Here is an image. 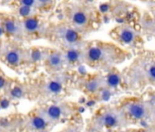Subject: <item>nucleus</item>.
Here are the masks:
<instances>
[{
	"label": "nucleus",
	"instance_id": "obj_16",
	"mask_svg": "<svg viewBox=\"0 0 155 132\" xmlns=\"http://www.w3.org/2000/svg\"><path fill=\"white\" fill-rule=\"evenodd\" d=\"M118 37L120 41L123 45L130 46L135 43L137 40V33L130 27H123L120 30L118 33Z\"/></svg>",
	"mask_w": 155,
	"mask_h": 132
},
{
	"label": "nucleus",
	"instance_id": "obj_8",
	"mask_svg": "<svg viewBox=\"0 0 155 132\" xmlns=\"http://www.w3.org/2000/svg\"><path fill=\"white\" fill-rule=\"evenodd\" d=\"M22 28L25 40H30L40 38L46 31L43 23L38 14H33L28 18L22 19Z\"/></svg>",
	"mask_w": 155,
	"mask_h": 132
},
{
	"label": "nucleus",
	"instance_id": "obj_12",
	"mask_svg": "<svg viewBox=\"0 0 155 132\" xmlns=\"http://www.w3.org/2000/svg\"><path fill=\"white\" fill-rule=\"evenodd\" d=\"M56 38L67 48H78L81 36L75 29L66 26L58 27L55 30Z\"/></svg>",
	"mask_w": 155,
	"mask_h": 132
},
{
	"label": "nucleus",
	"instance_id": "obj_3",
	"mask_svg": "<svg viewBox=\"0 0 155 132\" xmlns=\"http://www.w3.org/2000/svg\"><path fill=\"white\" fill-rule=\"evenodd\" d=\"M28 48L23 42L3 39L0 44V61L15 72H20L27 67Z\"/></svg>",
	"mask_w": 155,
	"mask_h": 132
},
{
	"label": "nucleus",
	"instance_id": "obj_4",
	"mask_svg": "<svg viewBox=\"0 0 155 132\" xmlns=\"http://www.w3.org/2000/svg\"><path fill=\"white\" fill-rule=\"evenodd\" d=\"M121 58L119 49L105 43H94L83 51V61L91 65H111Z\"/></svg>",
	"mask_w": 155,
	"mask_h": 132
},
{
	"label": "nucleus",
	"instance_id": "obj_27",
	"mask_svg": "<svg viewBox=\"0 0 155 132\" xmlns=\"http://www.w3.org/2000/svg\"><path fill=\"white\" fill-rule=\"evenodd\" d=\"M2 40H3V39H2L1 37H0V44H1V41H2Z\"/></svg>",
	"mask_w": 155,
	"mask_h": 132
},
{
	"label": "nucleus",
	"instance_id": "obj_26",
	"mask_svg": "<svg viewBox=\"0 0 155 132\" xmlns=\"http://www.w3.org/2000/svg\"><path fill=\"white\" fill-rule=\"evenodd\" d=\"M58 132H68V131H67L66 127H64V128H63L62 130H60V131H58Z\"/></svg>",
	"mask_w": 155,
	"mask_h": 132
},
{
	"label": "nucleus",
	"instance_id": "obj_17",
	"mask_svg": "<svg viewBox=\"0 0 155 132\" xmlns=\"http://www.w3.org/2000/svg\"><path fill=\"white\" fill-rule=\"evenodd\" d=\"M63 52H64L65 62L68 65L76 64L77 62L83 60V51L80 50L78 48H69Z\"/></svg>",
	"mask_w": 155,
	"mask_h": 132
},
{
	"label": "nucleus",
	"instance_id": "obj_5",
	"mask_svg": "<svg viewBox=\"0 0 155 132\" xmlns=\"http://www.w3.org/2000/svg\"><path fill=\"white\" fill-rule=\"evenodd\" d=\"M38 109L53 126L67 121L75 113V108L70 103L61 101L60 99L53 100L50 103L41 106Z\"/></svg>",
	"mask_w": 155,
	"mask_h": 132
},
{
	"label": "nucleus",
	"instance_id": "obj_1",
	"mask_svg": "<svg viewBox=\"0 0 155 132\" xmlns=\"http://www.w3.org/2000/svg\"><path fill=\"white\" fill-rule=\"evenodd\" d=\"M124 113L129 123L155 122V96L134 97L127 99L119 106Z\"/></svg>",
	"mask_w": 155,
	"mask_h": 132
},
{
	"label": "nucleus",
	"instance_id": "obj_24",
	"mask_svg": "<svg viewBox=\"0 0 155 132\" xmlns=\"http://www.w3.org/2000/svg\"><path fill=\"white\" fill-rule=\"evenodd\" d=\"M11 1L12 0H0V6H5V5L9 6Z\"/></svg>",
	"mask_w": 155,
	"mask_h": 132
},
{
	"label": "nucleus",
	"instance_id": "obj_6",
	"mask_svg": "<svg viewBox=\"0 0 155 132\" xmlns=\"http://www.w3.org/2000/svg\"><path fill=\"white\" fill-rule=\"evenodd\" d=\"M0 30L5 39L25 41L21 19L13 12L0 11Z\"/></svg>",
	"mask_w": 155,
	"mask_h": 132
},
{
	"label": "nucleus",
	"instance_id": "obj_7",
	"mask_svg": "<svg viewBox=\"0 0 155 132\" xmlns=\"http://www.w3.org/2000/svg\"><path fill=\"white\" fill-rule=\"evenodd\" d=\"M66 89L65 79L61 75H52L41 81L38 90L41 97L51 100H59Z\"/></svg>",
	"mask_w": 155,
	"mask_h": 132
},
{
	"label": "nucleus",
	"instance_id": "obj_2",
	"mask_svg": "<svg viewBox=\"0 0 155 132\" xmlns=\"http://www.w3.org/2000/svg\"><path fill=\"white\" fill-rule=\"evenodd\" d=\"M130 125L124 113L119 106H105L100 108L91 117V126L96 131L113 130Z\"/></svg>",
	"mask_w": 155,
	"mask_h": 132
},
{
	"label": "nucleus",
	"instance_id": "obj_14",
	"mask_svg": "<svg viewBox=\"0 0 155 132\" xmlns=\"http://www.w3.org/2000/svg\"><path fill=\"white\" fill-rule=\"evenodd\" d=\"M48 49L42 47H30L28 48L27 67H35L40 63H44Z\"/></svg>",
	"mask_w": 155,
	"mask_h": 132
},
{
	"label": "nucleus",
	"instance_id": "obj_9",
	"mask_svg": "<svg viewBox=\"0 0 155 132\" xmlns=\"http://www.w3.org/2000/svg\"><path fill=\"white\" fill-rule=\"evenodd\" d=\"M130 84L132 86H144L153 85L155 86V61L145 63L144 67L140 72H134L130 77Z\"/></svg>",
	"mask_w": 155,
	"mask_h": 132
},
{
	"label": "nucleus",
	"instance_id": "obj_13",
	"mask_svg": "<svg viewBox=\"0 0 155 132\" xmlns=\"http://www.w3.org/2000/svg\"><path fill=\"white\" fill-rule=\"evenodd\" d=\"M44 66L49 74H58L66 65L64 52L57 50H48L44 61Z\"/></svg>",
	"mask_w": 155,
	"mask_h": 132
},
{
	"label": "nucleus",
	"instance_id": "obj_10",
	"mask_svg": "<svg viewBox=\"0 0 155 132\" xmlns=\"http://www.w3.org/2000/svg\"><path fill=\"white\" fill-rule=\"evenodd\" d=\"M53 127L38 108L27 117L26 127L28 132H50Z\"/></svg>",
	"mask_w": 155,
	"mask_h": 132
},
{
	"label": "nucleus",
	"instance_id": "obj_22",
	"mask_svg": "<svg viewBox=\"0 0 155 132\" xmlns=\"http://www.w3.org/2000/svg\"><path fill=\"white\" fill-rule=\"evenodd\" d=\"M53 3V0H37V9L43 10L48 9Z\"/></svg>",
	"mask_w": 155,
	"mask_h": 132
},
{
	"label": "nucleus",
	"instance_id": "obj_21",
	"mask_svg": "<svg viewBox=\"0 0 155 132\" xmlns=\"http://www.w3.org/2000/svg\"><path fill=\"white\" fill-rule=\"evenodd\" d=\"M12 82H13V80L11 78H9L3 72V70L0 68V93H2V92L7 93V91L9 89Z\"/></svg>",
	"mask_w": 155,
	"mask_h": 132
},
{
	"label": "nucleus",
	"instance_id": "obj_11",
	"mask_svg": "<svg viewBox=\"0 0 155 132\" xmlns=\"http://www.w3.org/2000/svg\"><path fill=\"white\" fill-rule=\"evenodd\" d=\"M81 89L91 97H97L100 95H104L106 92H110L107 89L105 84V76L102 75H95L86 79Z\"/></svg>",
	"mask_w": 155,
	"mask_h": 132
},
{
	"label": "nucleus",
	"instance_id": "obj_20",
	"mask_svg": "<svg viewBox=\"0 0 155 132\" xmlns=\"http://www.w3.org/2000/svg\"><path fill=\"white\" fill-rule=\"evenodd\" d=\"M72 21L77 27H84L88 22V17L82 11H76L72 15Z\"/></svg>",
	"mask_w": 155,
	"mask_h": 132
},
{
	"label": "nucleus",
	"instance_id": "obj_19",
	"mask_svg": "<svg viewBox=\"0 0 155 132\" xmlns=\"http://www.w3.org/2000/svg\"><path fill=\"white\" fill-rule=\"evenodd\" d=\"M10 8H27L31 9H37V0H12Z\"/></svg>",
	"mask_w": 155,
	"mask_h": 132
},
{
	"label": "nucleus",
	"instance_id": "obj_25",
	"mask_svg": "<svg viewBox=\"0 0 155 132\" xmlns=\"http://www.w3.org/2000/svg\"><path fill=\"white\" fill-rule=\"evenodd\" d=\"M130 132H148V130L146 129H134V130H130Z\"/></svg>",
	"mask_w": 155,
	"mask_h": 132
},
{
	"label": "nucleus",
	"instance_id": "obj_18",
	"mask_svg": "<svg viewBox=\"0 0 155 132\" xmlns=\"http://www.w3.org/2000/svg\"><path fill=\"white\" fill-rule=\"evenodd\" d=\"M122 82L120 75L117 72H110L105 76V84L108 90L111 91L118 88Z\"/></svg>",
	"mask_w": 155,
	"mask_h": 132
},
{
	"label": "nucleus",
	"instance_id": "obj_15",
	"mask_svg": "<svg viewBox=\"0 0 155 132\" xmlns=\"http://www.w3.org/2000/svg\"><path fill=\"white\" fill-rule=\"evenodd\" d=\"M28 85L20 83V82H17V81H13L9 89L7 91V96H8L10 98L13 99H21L23 97H25V96H27L28 94Z\"/></svg>",
	"mask_w": 155,
	"mask_h": 132
},
{
	"label": "nucleus",
	"instance_id": "obj_23",
	"mask_svg": "<svg viewBox=\"0 0 155 132\" xmlns=\"http://www.w3.org/2000/svg\"><path fill=\"white\" fill-rule=\"evenodd\" d=\"M110 10V6L108 4H102L100 6V11L103 14L107 13Z\"/></svg>",
	"mask_w": 155,
	"mask_h": 132
}]
</instances>
